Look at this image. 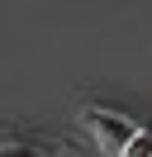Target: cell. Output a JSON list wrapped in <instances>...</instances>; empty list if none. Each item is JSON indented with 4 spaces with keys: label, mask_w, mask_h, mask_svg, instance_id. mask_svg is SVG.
Here are the masks:
<instances>
[{
    "label": "cell",
    "mask_w": 152,
    "mask_h": 157,
    "mask_svg": "<svg viewBox=\"0 0 152 157\" xmlns=\"http://www.w3.org/2000/svg\"><path fill=\"white\" fill-rule=\"evenodd\" d=\"M81 124L95 133V143H100L104 157H124V152L133 147V138L142 133L124 109H109V105H86V109H81Z\"/></svg>",
    "instance_id": "obj_1"
},
{
    "label": "cell",
    "mask_w": 152,
    "mask_h": 157,
    "mask_svg": "<svg viewBox=\"0 0 152 157\" xmlns=\"http://www.w3.org/2000/svg\"><path fill=\"white\" fill-rule=\"evenodd\" d=\"M124 157H152V128H142V133L133 138V147H128Z\"/></svg>",
    "instance_id": "obj_3"
},
{
    "label": "cell",
    "mask_w": 152,
    "mask_h": 157,
    "mask_svg": "<svg viewBox=\"0 0 152 157\" xmlns=\"http://www.w3.org/2000/svg\"><path fill=\"white\" fill-rule=\"evenodd\" d=\"M0 157H43V147H33V143H0Z\"/></svg>",
    "instance_id": "obj_2"
}]
</instances>
